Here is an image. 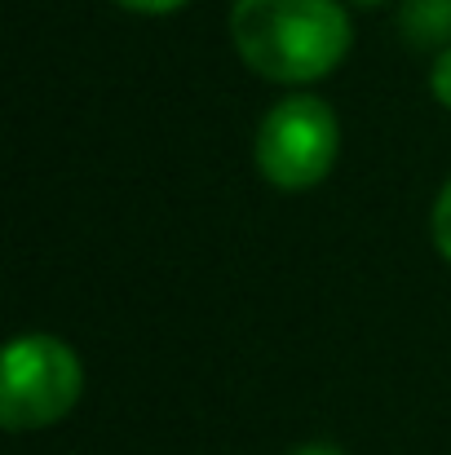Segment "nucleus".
<instances>
[{"label": "nucleus", "instance_id": "nucleus-5", "mask_svg": "<svg viewBox=\"0 0 451 455\" xmlns=\"http://www.w3.org/2000/svg\"><path fill=\"white\" fill-rule=\"evenodd\" d=\"M430 235H434V248L443 252V261L451 266V177L443 181L439 199H434V217H430Z\"/></svg>", "mask_w": 451, "mask_h": 455}, {"label": "nucleus", "instance_id": "nucleus-8", "mask_svg": "<svg viewBox=\"0 0 451 455\" xmlns=\"http://www.w3.org/2000/svg\"><path fill=\"white\" fill-rule=\"evenodd\" d=\"M293 455H345V451L332 447V443H305V447H297Z\"/></svg>", "mask_w": 451, "mask_h": 455}, {"label": "nucleus", "instance_id": "nucleus-9", "mask_svg": "<svg viewBox=\"0 0 451 455\" xmlns=\"http://www.w3.org/2000/svg\"><path fill=\"white\" fill-rule=\"evenodd\" d=\"M354 4H385V0H354Z\"/></svg>", "mask_w": 451, "mask_h": 455}, {"label": "nucleus", "instance_id": "nucleus-2", "mask_svg": "<svg viewBox=\"0 0 451 455\" xmlns=\"http://www.w3.org/2000/svg\"><path fill=\"white\" fill-rule=\"evenodd\" d=\"M85 394V367L80 354L49 336V331H27L9 340L4 349V376H0V420L13 434L27 429H49Z\"/></svg>", "mask_w": 451, "mask_h": 455}, {"label": "nucleus", "instance_id": "nucleus-7", "mask_svg": "<svg viewBox=\"0 0 451 455\" xmlns=\"http://www.w3.org/2000/svg\"><path fill=\"white\" fill-rule=\"evenodd\" d=\"M120 9H129V13H147V18H159V13H177V9H186L190 0H116Z\"/></svg>", "mask_w": 451, "mask_h": 455}, {"label": "nucleus", "instance_id": "nucleus-4", "mask_svg": "<svg viewBox=\"0 0 451 455\" xmlns=\"http://www.w3.org/2000/svg\"><path fill=\"white\" fill-rule=\"evenodd\" d=\"M399 31L412 49H451V0H403Z\"/></svg>", "mask_w": 451, "mask_h": 455}, {"label": "nucleus", "instance_id": "nucleus-1", "mask_svg": "<svg viewBox=\"0 0 451 455\" xmlns=\"http://www.w3.org/2000/svg\"><path fill=\"white\" fill-rule=\"evenodd\" d=\"M230 40L262 80L314 84L345 62L354 31L341 0H235Z\"/></svg>", "mask_w": 451, "mask_h": 455}, {"label": "nucleus", "instance_id": "nucleus-3", "mask_svg": "<svg viewBox=\"0 0 451 455\" xmlns=\"http://www.w3.org/2000/svg\"><path fill=\"white\" fill-rule=\"evenodd\" d=\"M341 151V124L323 98L293 93L275 102L257 129V168L275 190H314Z\"/></svg>", "mask_w": 451, "mask_h": 455}, {"label": "nucleus", "instance_id": "nucleus-6", "mask_svg": "<svg viewBox=\"0 0 451 455\" xmlns=\"http://www.w3.org/2000/svg\"><path fill=\"white\" fill-rule=\"evenodd\" d=\"M430 89H434V98L451 111V49H443V53L434 58V67H430Z\"/></svg>", "mask_w": 451, "mask_h": 455}]
</instances>
